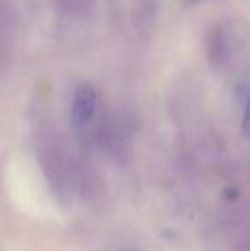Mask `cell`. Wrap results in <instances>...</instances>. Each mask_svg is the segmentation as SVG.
Instances as JSON below:
<instances>
[{
  "instance_id": "obj_3",
  "label": "cell",
  "mask_w": 250,
  "mask_h": 251,
  "mask_svg": "<svg viewBox=\"0 0 250 251\" xmlns=\"http://www.w3.org/2000/svg\"><path fill=\"white\" fill-rule=\"evenodd\" d=\"M233 53V41L224 27L213 29L207 38V58L214 69H223L228 65Z\"/></svg>"
},
{
  "instance_id": "obj_4",
  "label": "cell",
  "mask_w": 250,
  "mask_h": 251,
  "mask_svg": "<svg viewBox=\"0 0 250 251\" xmlns=\"http://www.w3.org/2000/svg\"><path fill=\"white\" fill-rule=\"evenodd\" d=\"M7 33H9V12L7 0H0V56L7 50Z\"/></svg>"
},
{
  "instance_id": "obj_5",
  "label": "cell",
  "mask_w": 250,
  "mask_h": 251,
  "mask_svg": "<svg viewBox=\"0 0 250 251\" xmlns=\"http://www.w3.org/2000/svg\"><path fill=\"white\" fill-rule=\"evenodd\" d=\"M242 130H244L245 135H250V96H249L247 102H245L244 118H242Z\"/></svg>"
},
{
  "instance_id": "obj_2",
  "label": "cell",
  "mask_w": 250,
  "mask_h": 251,
  "mask_svg": "<svg viewBox=\"0 0 250 251\" xmlns=\"http://www.w3.org/2000/svg\"><path fill=\"white\" fill-rule=\"evenodd\" d=\"M98 108V94L91 86H79L72 98V109H70V122L76 133L83 135L93 123Z\"/></svg>"
},
{
  "instance_id": "obj_1",
  "label": "cell",
  "mask_w": 250,
  "mask_h": 251,
  "mask_svg": "<svg viewBox=\"0 0 250 251\" xmlns=\"http://www.w3.org/2000/svg\"><path fill=\"white\" fill-rule=\"evenodd\" d=\"M41 162L50 183L60 195L70 197L76 193H84V188L87 186L86 171L72 155L63 151L58 142H50L43 147Z\"/></svg>"
}]
</instances>
